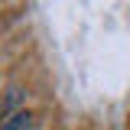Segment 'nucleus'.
Wrapping results in <instances>:
<instances>
[{
    "label": "nucleus",
    "instance_id": "obj_1",
    "mask_svg": "<svg viewBox=\"0 0 130 130\" xmlns=\"http://www.w3.org/2000/svg\"><path fill=\"white\" fill-rule=\"evenodd\" d=\"M29 127H32V114H26V111H16L13 117H7L0 124V130H29Z\"/></svg>",
    "mask_w": 130,
    "mask_h": 130
}]
</instances>
